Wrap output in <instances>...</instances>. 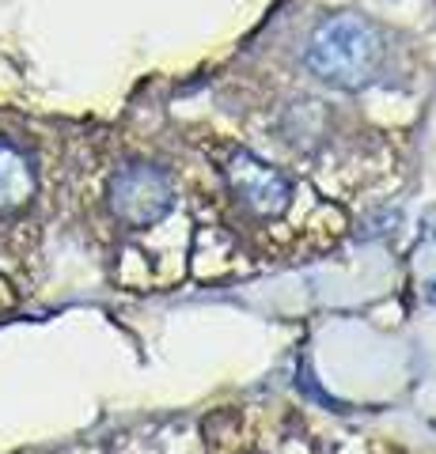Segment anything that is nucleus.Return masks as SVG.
Returning <instances> with one entry per match:
<instances>
[{"mask_svg": "<svg viewBox=\"0 0 436 454\" xmlns=\"http://www.w3.org/2000/svg\"><path fill=\"white\" fill-rule=\"evenodd\" d=\"M384 61V35L364 16H334L307 38L304 65L315 80L337 91L369 88Z\"/></svg>", "mask_w": 436, "mask_h": 454, "instance_id": "f257e3e1", "label": "nucleus"}, {"mask_svg": "<svg viewBox=\"0 0 436 454\" xmlns=\"http://www.w3.org/2000/svg\"><path fill=\"white\" fill-rule=\"evenodd\" d=\"M110 212L130 227H152L175 208V182L167 170L152 163L122 167L107 186Z\"/></svg>", "mask_w": 436, "mask_h": 454, "instance_id": "f03ea898", "label": "nucleus"}, {"mask_svg": "<svg viewBox=\"0 0 436 454\" xmlns=\"http://www.w3.org/2000/svg\"><path fill=\"white\" fill-rule=\"evenodd\" d=\"M228 182L239 193V201L258 216H281L292 201V182L273 163H266L250 152H235L228 160Z\"/></svg>", "mask_w": 436, "mask_h": 454, "instance_id": "7ed1b4c3", "label": "nucleus"}, {"mask_svg": "<svg viewBox=\"0 0 436 454\" xmlns=\"http://www.w3.org/2000/svg\"><path fill=\"white\" fill-rule=\"evenodd\" d=\"M38 190L35 167L16 145H0V212H20Z\"/></svg>", "mask_w": 436, "mask_h": 454, "instance_id": "20e7f679", "label": "nucleus"}]
</instances>
